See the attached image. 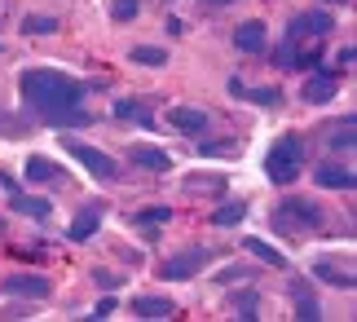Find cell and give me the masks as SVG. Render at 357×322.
<instances>
[{
  "instance_id": "obj_29",
  "label": "cell",
  "mask_w": 357,
  "mask_h": 322,
  "mask_svg": "<svg viewBox=\"0 0 357 322\" xmlns=\"http://www.w3.org/2000/svg\"><path fill=\"white\" fill-rule=\"evenodd\" d=\"M296 314H300V318H318L322 309H318V300H309V296H300V300H296Z\"/></svg>"
},
{
  "instance_id": "obj_25",
  "label": "cell",
  "mask_w": 357,
  "mask_h": 322,
  "mask_svg": "<svg viewBox=\"0 0 357 322\" xmlns=\"http://www.w3.org/2000/svg\"><path fill=\"white\" fill-rule=\"evenodd\" d=\"M13 207H18V212H31V217H49V203L45 199H31V194H18Z\"/></svg>"
},
{
  "instance_id": "obj_22",
  "label": "cell",
  "mask_w": 357,
  "mask_h": 322,
  "mask_svg": "<svg viewBox=\"0 0 357 322\" xmlns=\"http://www.w3.org/2000/svg\"><path fill=\"white\" fill-rule=\"evenodd\" d=\"M229 93H234V97H252V102H278V89H247V84L243 80H229Z\"/></svg>"
},
{
  "instance_id": "obj_19",
  "label": "cell",
  "mask_w": 357,
  "mask_h": 322,
  "mask_svg": "<svg viewBox=\"0 0 357 322\" xmlns=\"http://www.w3.org/2000/svg\"><path fill=\"white\" fill-rule=\"evenodd\" d=\"M243 251H252V256H260V261H269V265H287V256L278 247H269L265 239H243Z\"/></svg>"
},
{
  "instance_id": "obj_20",
  "label": "cell",
  "mask_w": 357,
  "mask_h": 322,
  "mask_svg": "<svg viewBox=\"0 0 357 322\" xmlns=\"http://www.w3.org/2000/svg\"><path fill=\"white\" fill-rule=\"evenodd\" d=\"M58 18H49V13H36V18H22V36H53L58 31Z\"/></svg>"
},
{
  "instance_id": "obj_30",
  "label": "cell",
  "mask_w": 357,
  "mask_h": 322,
  "mask_svg": "<svg viewBox=\"0 0 357 322\" xmlns=\"http://www.w3.org/2000/svg\"><path fill=\"white\" fill-rule=\"evenodd\" d=\"M208 5H234V0H208Z\"/></svg>"
},
{
  "instance_id": "obj_5",
  "label": "cell",
  "mask_w": 357,
  "mask_h": 322,
  "mask_svg": "<svg viewBox=\"0 0 357 322\" xmlns=\"http://www.w3.org/2000/svg\"><path fill=\"white\" fill-rule=\"evenodd\" d=\"M203 265H208V251H203V247H185L181 256H172L168 265H163V278H168V283H181V278H195Z\"/></svg>"
},
{
  "instance_id": "obj_8",
  "label": "cell",
  "mask_w": 357,
  "mask_h": 322,
  "mask_svg": "<svg viewBox=\"0 0 357 322\" xmlns=\"http://www.w3.org/2000/svg\"><path fill=\"white\" fill-rule=\"evenodd\" d=\"M265 22L260 18H252V22H238V31H234V49H243V53H260L265 49Z\"/></svg>"
},
{
  "instance_id": "obj_14",
  "label": "cell",
  "mask_w": 357,
  "mask_h": 322,
  "mask_svg": "<svg viewBox=\"0 0 357 322\" xmlns=\"http://www.w3.org/2000/svg\"><path fill=\"white\" fill-rule=\"evenodd\" d=\"M300 97L313 102V106H318V102H331V97H335V80L331 75H313L305 89H300Z\"/></svg>"
},
{
  "instance_id": "obj_17",
  "label": "cell",
  "mask_w": 357,
  "mask_h": 322,
  "mask_svg": "<svg viewBox=\"0 0 357 322\" xmlns=\"http://www.w3.org/2000/svg\"><path fill=\"white\" fill-rule=\"evenodd\" d=\"M53 177H58V163H53V159H45V155L26 159V181H31V186H40V181H53Z\"/></svg>"
},
{
  "instance_id": "obj_12",
  "label": "cell",
  "mask_w": 357,
  "mask_h": 322,
  "mask_svg": "<svg viewBox=\"0 0 357 322\" xmlns=\"http://www.w3.org/2000/svg\"><path fill=\"white\" fill-rule=\"evenodd\" d=\"M318 186H331V190H353V186H357V177H353V168L322 163V168H318Z\"/></svg>"
},
{
  "instance_id": "obj_21",
  "label": "cell",
  "mask_w": 357,
  "mask_h": 322,
  "mask_svg": "<svg viewBox=\"0 0 357 322\" xmlns=\"http://www.w3.org/2000/svg\"><path fill=\"white\" fill-rule=\"evenodd\" d=\"M313 274L318 278H326V283H335V287H353L357 278H353V270H335V265H326V261H318L313 265Z\"/></svg>"
},
{
  "instance_id": "obj_13",
  "label": "cell",
  "mask_w": 357,
  "mask_h": 322,
  "mask_svg": "<svg viewBox=\"0 0 357 322\" xmlns=\"http://www.w3.org/2000/svg\"><path fill=\"white\" fill-rule=\"evenodd\" d=\"M132 314L137 318H168L172 314V300L168 296H137L132 300Z\"/></svg>"
},
{
  "instance_id": "obj_16",
  "label": "cell",
  "mask_w": 357,
  "mask_h": 322,
  "mask_svg": "<svg viewBox=\"0 0 357 322\" xmlns=\"http://www.w3.org/2000/svg\"><path fill=\"white\" fill-rule=\"evenodd\" d=\"M168 221H172V207H168V203H155V207H142V212L132 217V226L155 230V226H168Z\"/></svg>"
},
{
  "instance_id": "obj_4",
  "label": "cell",
  "mask_w": 357,
  "mask_h": 322,
  "mask_svg": "<svg viewBox=\"0 0 357 322\" xmlns=\"http://www.w3.org/2000/svg\"><path fill=\"white\" fill-rule=\"evenodd\" d=\"M66 146V155H75L79 163H84L89 168V173L93 177H102V181H111L115 173H119V168H115V159L111 155H102V150L98 146H84V142H62Z\"/></svg>"
},
{
  "instance_id": "obj_28",
  "label": "cell",
  "mask_w": 357,
  "mask_h": 322,
  "mask_svg": "<svg viewBox=\"0 0 357 322\" xmlns=\"http://www.w3.org/2000/svg\"><path fill=\"white\" fill-rule=\"evenodd\" d=\"M331 146H335V150H353V119H349L344 129H340V133L331 137Z\"/></svg>"
},
{
  "instance_id": "obj_1",
  "label": "cell",
  "mask_w": 357,
  "mask_h": 322,
  "mask_svg": "<svg viewBox=\"0 0 357 322\" xmlns=\"http://www.w3.org/2000/svg\"><path fill=\"white\" fill-rule=\"evenodd\" d=\"M22 97L26 106H36L40 115H49V110H62V106H79L84 102V89H79V80L53 71V66H31V71H22Z\"/></svg>"
},
{
  "instance_id": "obj_23",
  "label": "cell",
  "mask_w": 357,
  "mask_h": 322,
  "mask_svg": "<svg viewBox=\"0 0 357 322\" xmlns=\"http://www.w3.org/2000/svg\"><path fill=\"white\" fill-rule=\"evenodd\" d=\"M305 31H313V36L331 31V18H326V13H313V18H296V22H291V36H305Z\"/></svg>"
},
{
  "instance_id": "obj_15",
  "label": "cell",
  "mask_w": 357,
  "mask_h": 322,
  "mask_svg": "<svg viewBox=\"0 0 357 322\" xmlns=\"http://www.w3.org/2000/svg\"><path fill=\"white\" fill-rule=\"evenodd\" d=\"M243 217H247V203H243V199H234V203H221V207L212 212V226L234 230V226H243Z\"/></svg>"
},
{
  "instance_id": "obj_18",
  "label": "cell",
  "mask_w": 357,
  "mask_h": 322,
  "mask_svg": "<svg viewBox=\"0 0 357 322\" xmlns=\"http://www.w3.org/2000/svg\"><path fill=\"white\" fill-rule=\"evenodd\" d=\"M115 115H119V119H128V124H142V129H150V124H155V119H150V110H146L142 102H115Z\"/></svg>"
},
{
  "instance_id": "obj_3",
  "label": "cell",
  "mask_w": 357,
  "mask_h": 322,
  "mask_svg": "<svg viewBox=\"0 0 357 322\" xmlns=\"http://www.w3.org/2000/svg\"><path fill=\"white\" fill-rule=\"evenodd\" d=\"M318 203L300 199V194H291V199H282L278 207H273V230L278 234H305V230H318Z\"/></svg>"
},
{
  "instance_id": "obj_10",
  "label": "cell",
  "mask_w": 357,
  "mask_h": 322,
  "mask_svg": "<svg viewBox=\"0 0 357 322\" xmlns=\"http://www.w3.org/2000/svg\"><path fill=\"white\" fill-rule=\"evenodd\" d=\"M98 226H102V207H98V203H84V207H79V212H75L71 239H75V243H84V239H89V234L98 230Z\"/></svg>"
},
{
  "instance_id": "obj_27",
  "label": "cell",
  "mask_w": 357,
  "mask_h": 322,
  "mask_svg": "<svg viewBox=\"0 0 357 322\" xmlns=\"http://www.w3.org/2000/svg\"><path fill=\"white\" fill-rule=\"evenodd\" d=\"M229 305H234V314H243V318H252V314H256V291H243V296H234V300H229Z\"/></svg>"
},
{
  "instance_id": "obj_6",
  "label": "cell",
  "mask_w": 357,
  "mask_h": 322,
  "mask_svg": "<svg viewBox=\"0 0 357 322\" xmlns=\"http://www.w3.org/2000/svg\"><path fill=\"white\" fill-rule=\"evenodd\" d=\"M208 110H199V106H172L168 110V124H172V129L176 133H185V137H203V133H208Z\"/></svg>"
},
{
  "instance_id": "obj_2",
  "label": "cell",
  "mask_w": 357,
  "mask_h": 322,
  "mask_svg": "<svg viewBox=\"0 0 357 322\" xmlns=\"http://www.w3.org/2000/svg\"><path fill=\"white\" fill-rule=\"evenodd\" d=\"M300 168H305V146H300L296 133H287L273 142L269 159H265V173L273 177V186H291V181L300 177Z\"/></svg>"
},
{
  "instance_id": "obj_24",
  "label": "cell",
  "mask_w": 357,
  "mask_h": 322,
  "mask_svg": "<svg viewBox=\"0 0 357 322\" xmlns=\"http://www.w3.org/2000/svg\"><path fill=\"white\" fill-rule=\"evenodd\" d=\"M132 62H142V66H163V62H168V49H155V45H137V49H132Z\"/></svg>"
},
{
  "instance_id": "obj_26",
  "label": "cell",
  "mask_w": 357,
  "mask_h": 322,
  "mask_svg": "<svg viewBox=\"0 0 357 322\" xmlns=\"http://www.w3.org/2000/svg\"><path fill=\"white\" fill-rule=\"evenodd\" d=\"M137 5H142V0H111V18H119V22L137 18Z\"/></svg>"
},
{
  "instance_id": "obj_11",
  "label": "cell",
  "mask_w": 357,
  "mask_h": 322,
  "mask_svg": "<svg viewBox=\"0 0 357 322\" xmlns=\"http://www.w3.org/2000/svg\"><path fill=\"white\" fill-rule=\"evenodd\" d=\"M45 119L53 124V129H84V124H93V115H89L84 106H62V110H49Z\"/></svg>"
},
{
  "instance_id": "obj_9",
  "label": "cell",
  "mask_w": 357,
  "mask_h": 322,
  "mask_svg": "<svg viewBox=\"0 0 357 322\" xmlns=\"http://www.w3.org/2000/svg\"><path fill=\"white\" fill-rule=\"evenodd\" d=\"M132 163L137 168H150V173H168L172 168V155L159 146H132Z\"/></svg>"
},
{
  "instance_id": "obj_7",
  "label": "cell",
  "mask_w": 357,
  "mask_h": 322,
  "mask_svg": "<svg viewBox=\"0 0 357 322\" xmlns=\"http://www.w3.org/2000/svg\"><path fill=\"white\" fill-rule=\"evenodd\" d=\"M5 291L9 296H26V300H45L53 287H49V278H40V274H9Z\"/></svg>"
}]
</instances>
